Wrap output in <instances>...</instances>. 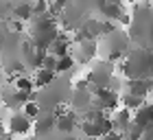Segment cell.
Instances as JSON below:
<instances>
[{
	"instance_id": "6da1fadb",
	"label": "cell",
	"mask_w": 153,
	"mask_h": 140,
	"mask_svg": "<svg viewBox=\"0 0 153 140\" xmlns=\"http://www.w3.org/2000/svg\"><path fill=\"white\" fill-rule=\"evenodd\" d=\"M120 72L125 79H153V51L147 46L129 51L120 64Z\"/></svg>"
},
{
	"instance_id": "8992f818",
	"label": "cell",
	"mask_w": 153,
	"mask_h": 140,
	"mask_svg": "<svg viewBox=\"0 0 153 140\" xmlns=\"http://www.w3.org/2000/svg\"><path fill=\"white\" fill-rule=\"evenodd\" d=\"M131 121H134L136 125H140V127H149V125H153V103H147L144 101L142 105H138V107L131 112Z\"/></svg>"
},
{
	"instance_id": "ba28073f",
	"label": "cell",
	"mask_w": 153,
	"mask_h": 140,
	"mask_svg": "<svg viewBox=\"0 0 153 140\" xmlns=\"http://www.w3.org/2000/svg\"><path fill=\"white\" fill-rule=\"evenodd\" d=\"M55 121H57V114L55 112H48V114H39L35 118V123H33V129H35V134L42 136V134H48V131L55 129Z\"/></svg>"
},
{
	"instance_id": "9a60e30c",
	"label": "cell",
	"mask_w": 153,
	"mask_h": 140,
	"mask_svg": "<svg viewBox=\"0 0 153 140\" xmlns=\"http://www.w3.org/2000/svg\"><path fill=\"white\" fill-rule=\"evenodd\" d=\"M76 61L72 59V55H64V57H57V66H55V72H70V70L74 68Z\"/></svg>"
},
{
	"instance_id": "3957f363",
	"label": "cell",
	"mask_w": 153,
	"mask_h": 140,
	"mask_svg": "<svg viewBox=\"0 0 153 140\" xmlns=\"http://www.w3.org/2000/svg\"><path fill=\"white\" fill-rule=\"evenodd\" d=\"M101 44L96 42V44L101 46V53H103V57H105V61H116V59H120L125 53H127V44H129V39L125 37V33L120 31H109L105 35H101Z\"/></svg>"
},
{
	"instance_id": "5bb4252c",
	"label": "cell",
	"mask_w": 153,
	"mask_h": 140,
	"mask_svg": "<svg viewBox=\"0 0 153 140\" xmlns=\"http://www.w3.org/2000/svg\"><path fill=\"white\" fill-rule=\"evenodd\" d=\"M13 88L22 90V92H33L35 90V86H33V79L26 74H16L13 77Z\"/></svg>"
},
{
	"instance_id": "e0dca14e",
	"label": "cell",
	"mask_w": 153,
	"mask_h": 140,
	"mask_svg": "<svg viewBox=\"0 0 153 140\" xmlns=\"http://www.w3.org/2000/svg\"><path fill=\"white\" fill-rule=\"evenodd\" d=\"M22 112H24L29 118H33V121H35V118L42 114V105H39L37 101H31V99H29V101L22 105Z\"/></svg>"
},
{
	"instance_id": "277c9868",
	"label": "cell",
	"mask_w": 153,
	"mask_h": 140,
	"mask_svg": "<svg viewBox=\"0 0 153 140\" xmlns=\"http://www.w3.org/2000/svg\"><path fill=\"white\" fill-rule=\"evenodd\" d=\"M114 79V66L112 61H99L90 68V72L85 77V81L90 86H96V88H109V83Z\"/></svg>"
},
{
	"instance_id": "7c38bea8",
	"label": "cell",
	"mask_w": 153,
	"mask_h": 140,
	"mask_svg": "<svg viewBox=\"0 0 153 140\" xmlns=\"http://www.w3.org/2000/svg\"><path fill=\"white\" fill-rule=\"evenodd\" d=\"M55 77H57V72H55V70L35 68V74H33L31 79H33V86H35V90H42V88H46L48 83H53Z\"/></svg>"
},
{
	"instance_id": "ffe728a7",
	"label": "cell",
	"mask_w": 153,
	"mask_h": 140,
	"mask_svg": "<svg viewBox=\"0 0 153 140\" xmlns=\"http://www.w3.org/2000/svg\"><path fill=\"white\" fill-rule=\"evenodd\" d=\"M140 140H153V125H149V127L142 129V138Z\"/></svg>"
},
{
	"instance_id": "4fadbf2b",
	"label": "cell",
	"mask_w": 153,
	"mask_h": 140,
	"mask_svg": "<svg viewBox=\"0 0 153 140\" xmlns=\"http://www.w3.org/2000/svg\"><path fill=\"white\" fill-rule=\"evenodd\" d=\"M118 103L123 105V107H127L134 112L138 105H142L144 103V96H138V94H131V92H125L123 96H118Z\"/></svg>"
},
{
	"instance_id": "ac0fdd59",
	"label": "cell",
	"mask_w": 153,
	"mask_h": 140,
	"mask_svg": "<svg viewBox=\"0 0 153 140\" xmlns=\"http://www.w3.org/2000/svg\"><path fill=\"white\" fill-rule=\"evenodd\" d=\"M96 140H125V138H123V134H120V131L112 129V131H107V134H103L101 138H96Z\"/></svg>"
},
{
	"instance_id": "30bf717a",
	"label": "cell",
	"mask_w": 153,
	"mask_h": 140,
	"mask_svg": "<svg viewBox=\"0 0 153 140\" xmlns=\"http://www.w3.org/2000/svg\"><path fill=\"white\" fill-rule=\"evenodd\" d=\"M153 90V79H127V92L131 94H138V96H144Z\"/></svg>"
},
{
	"instance_id": "9c48e42d",
	"label": "cell",
	"mask_w": 153,
	"mask_h": 140,
	"mask_svg": "<svg viewBox=\"0 0 153 140\" xmlns=\"http://www.w3.org/2000/svg\"><path fill=\"white\" fill-rule=\"evenodd\" d=\"M70 48H72V39H68L66 35H57V37L53 39V44L46 48L48 53H53L55 57H64V55H70Z\"/></svg>"
},
{
	"instance_id": "d6986e66",
	"label": "cell",
	"mask_w": 153,
	"mask_h": 140,
	"mask_svg": "<svg viewBox=\"0 0 153 140\" xmlns=\"http://www.w3.org/2000/svg\"><path fill=\"white\" fill-rule=\"evenodd\" d=\"M11 13V0H0V18H7Z\"/></svg>"
},
{
	"instance_id": "7a4b0ae2",
	"label": "cell",
	"mask_w": 153,
	"mask_h": 140,
	"mask_svg": "<svg viewBox=\"0 0 153 140\" xmlns=\"http://www.w3.org/2000/svg\"><path fill=\"white\" fill-rule=\"evenodd\" d=\"M29 29H31V42L35 44L39 51H46L48 46L53 44V39L59 35L57 22H55V16L51 13H33L29 18Z\"/></svg>"
},
{
	"instance_id": "8fae6325",
	"label": "cell",
	"mask_w": 153,
	"mask_h": 140,
	"mask_svg": "<svg viewBox=\"0 0 153 140\" xmlns=\"http://www.w3.org/2000/svg\"><path fill=\"white\" fill-rule=\"evenodd\" d=\"M131 123V109H127V107H120V109H114V116H112V127L116 129V131H123L127 129V125Z\"/></svg>"
},
{
	"instance_id": "7402d4cb",
	"label": "cell",
	"mask_w": 153,
	"mask_h": 140,
	"mask_svg": "<svg viewBox=\"0 0 153 140\" xmlns=\"http://www.w3.org/2000/svg\"><path fill=\"white\" fill-rule=\"evenodd\" d=\"M129 2H136V0H129Z\"/></svg>"
},
{
	"instance_id": "44dd1931",
	"label": "cell",
	"mask_w": 153,
	"mask_h": 140,
	"mask_svg": "<svg viewBox=\"0 0 153 140\" xmlns=\"http://www.w3.org/2000/svg\"><path fill=\"white\" fill-rule=\"evenodd\" d=\"M66 140H76V138H70V136H68V138H66Z\"/></svg>"
},
{
	"instance_id": "2e32d148",
	"label": "cell",
	"mask_w": 153,
	"mask_h": 140,
	"mask_svg": "<svg viewBox=\"0 0 153 140\" xmlns=\"http://www.w3.org/2000/svg\"><path fill=\"white\" fill-rule=\"evenodd\" d=\"M123 138H125V140H140V138H142V127L131 121V123L127 125V129L123 131Z\"/></svg>"
},
{
	"instance_id": "5b68a950",
	"label": "cell",
	"mask_w": 153,
	"mask_h": 140,
	"mask_svg": "<svg viewBox=\"0 0 153 140\" xmlns=\"http://www.w3.org/2000/svg\"><path fill=\"white\" fill-rule=\"evenodd\" d=\"M33 129V118H29L24 112H13L7 121V134L9 136H26Z\"/></svg>"
},
{
	"instance_id": "52a82bcc",
	"label": "cell",
	"mask_w": 153,
	"mask_h": 140,
	"mask_svg": "<svg viewBox=\"0 0 153 140\" xmlns=\"http://www.w3.org/2000/svg\"><path fill=\"white\" fill-rule=\"evenodd\" d=\"M55 129L61 131V134H72L76 129V118L72 112H64L61 109L57 114V121H55Z\"/></svg>"
}]
</instances>
